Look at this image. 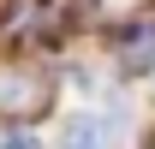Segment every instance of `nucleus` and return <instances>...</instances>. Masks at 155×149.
Instances as JSON below:
<instances>
[{"instance_id":"f257e3e1","label":"nucleus","mask_w":155,"mask_h":149,"mask_svg":"<svg viewBox=\"0 0 155 149\" xmlns=\"http://www.w3.org/2000/svg\"><path fill=\"white\" fill-rule=\"evenodd\" d=\"M48 101V78L30 66H0V113H36Z\"/></svg>"},{"instance_id":"7ed1b4c3","label":"nucleus","mask_w":155,"mask_h":149,"mask_svg":"<svg viewBox=\"0 0 155 149\" xmlns=\"http://www.w3.org/2000/svg\"><path fill=\"white\" fill-rule=\"evenodd\" d=\"M107 137H114V131H107L101 113H72V119L60 125V143L66 149H107Z\"/></svg>"},{"instance_id":"20e7f679","label":"nucleus","mask_w":155,"mask_h":149,"mask_svg":"<svg viewBox=\"0 0 155 149\" xmlns=\"http://www.w3.org/2000/svg\"><path fill=\"white\" fill-rule=\"evenodd\" d=\"M119 54L131 72H155V18H137L125 36H119Z\"/></svg>"},{"instance_id":"f03ea898","label":"nucleus","mask_w":155,"mask_h":149,"mask_svg":"<svg viewBox=\"0 0 155 149\" xmlns=\"http://www.w3.org/2000/svg\"><path fill=\"white\" fill-rule=\"evenodd\" d=\"M54 24H60V0H12V12H6V36L36 42V36H54Z\"/></svg>"},{"instance_id":"39448f33","label":"nucleus","mask_w":155,"mask_h":149,"mask_svg":"<svg viewBox=\"0 0 155 149\" xmlns=\"http://www.w3.org/2000/svg\"><path fill=\"white\" fill-rule=\"evenodd\" d=\"M0 149H36V137H30V131H18V125H12V131H0Z\"/></svg>"}]
</instances>
